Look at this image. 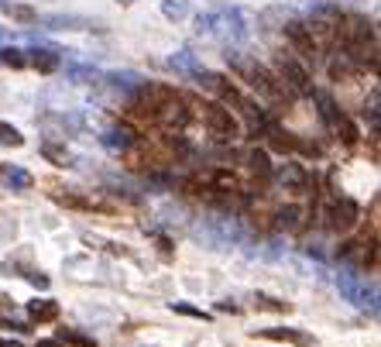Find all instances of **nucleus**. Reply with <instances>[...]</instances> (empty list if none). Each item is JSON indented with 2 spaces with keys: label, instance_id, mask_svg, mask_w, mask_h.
Segmentation results:
<instances>
[{
  "label": "nucleus",
  "instance_id": "obj_37",
  "mask_svg": "<svg viewBox=\"0 0 381 347\" xmlns=\"http://www.w3.org/2000/svg\"><path fill=\"white\" fill-rule=\"evenodd\" d=\"M117 4H124V7H131V4H138V0H117Z\"/></svg>",
  "mask_w": 381,
  "mask_h": 347
},
{
  "label": "nucleus",
  "instance_id": "obj_7",
  "mask_svg": "<svg viewBox=\"0 0 381 347\" xmlns=\"http://www.w3.org/2000/svg\"><path fill=\"white\" fill-rule=\"evenodd\" d=\"M327 220H330V231H337V234H351L357 224H361V207H357L351 196H337L333 207L327 210Z\"/></svg>",
  "mask_w": 381,
  "mask_h": 347
},
{
  "label": "nucleus",
  "instance_id": "obj_2",
  "mask_svg": "<svg viewBox=\"0 0 381 347\" xmlns=\"http://www.w3.org/2000/svg\"><path fill=\"white\" fill-rule=\"evenodd\" d=\"M227 66L241 76V80L251 86L254 93L261 97V100H268V104H285L292 93L285 90V83L268 69V66H261L254 55H244V52H237V49H227Z\"/></svg>",
  "mask_w": 381,
  "mask_h": 347
},
{
  "label": "nucleus",
  "instance_id": "obj_36",
  "mask_svg": "<svg viewBox=\"0 0 381 347\" xmlns=\"http://www.w3.org/2000/svg\"><path fill=\"white\" fill-rule=\"evenodd\" d=\"M0 347H25V344H18V341H11V337H0Z\"/></svg>",
  "mask_w": 381,
  "mask_h": 347
},
{
  "label": "nucleus",
  "instance_id": "obj_31",
  "mask_svg": "<svg viewBox=\"0 0 381 347\" xmlns=\"http://www.w3.org/2000/svg\"><path fill=\"white\" fill-rule=\"evenodd\" d=\"M172 310L176 313H182V317H196V320H210V313H203V310H196V306H189V303H172Z\"/></svg>",
  "mask_w": 381,
  "mask_h": 347
},
{
  "label": "nucleus",
  "instance_id": "obj_22",
  "mask_svg": "<svg viewBox=\"0 0 381 347\" xmlns=\"http://www.w3.org/2000/svg\"><path fill=\"white\" fill-rule=\"evenodd\" d=\"M303 217H306L303 207H282L279 210V227L282 231H299V227H303Z\"/></svg>",
  "mask_w": 381,
  "mask_h": 347
},
{
  "label": "nucleus",
  "instance_id": "obj_3",
  "mask_svg": "<svg viewBox=\"0 0 381 347\" xmlns=\"http://www.w3.org/2000/svg\"><path fill=\"white\" fill-rule=\"evenodd\" d=\"M337 289H340V296L351 303V306H357L361 313H378V286L375 282H368V275H361L357 268H340V275H337Z\"/></svg>",
  "mask_w": 381,
  "mask_h": 347
},
{
  "label": "nucleus",
  "instance_id": "obj_18",
  "mask_svg": "<svg viewBox=\"0 0 381 347\" xmlns=\"http://www.w3.org/2000/svg\"><path fill=\"white\" fill-rule=\"evenodd\" d=\"M103 80L110 83L114 90H121V93H134V90L145 83V76H141V73H131V69H121V73H107Z\"/></svg>",
  "mask_w": 381,
  "mask_h": 347
},
{
  "label": "nucleus",
  "instance_id": "obj_32",
  "mask_svg": "<svg viewBox=\"0 0 381 347\" xmlns=\"http://www.w3.org/2000/svg\"><path fill=\"white\" fill-rule=\"evenodd\" d=\"M25 279L31 282V286H35V289H49V286H52V279L45 275V272H28Z\"/></svg>",
  "mask_w": 381,
  "mask_h": 347
},
{
  "label": "nucleus",
  "instance_id": "obj_19",
  "mask_svg": "<svg viewBox=\"0 0 381 347\" xmlns=\"http://www.w3.org/2000/svg\"><path fill=\"white\" fill-rule=\"evenodd\" d=\"M55 337H59L66 347L69 344L73 347H97V337H93V334H83V330H76V327H62Z\"/></svg>",
  "mask_w": 381,
  "mask_h": 347
},
{
  "label": "nucleus",
  "instance_id": "obj_14",
  "mask_svg": "<svg viewBox=\"0 0 381 347\" xmlns=\"http://www.w3.org/2000/svg\"><path fill=\"white\" fill-rule=\"evenodd\" d=\"M309 97L316 100V107H320V117H323V124H327V128L333 131V128H337V121L344 117V110H340L337 104H333V97L327 93V90H313Z\"/></svg>",
  "mask_w": 381,
  "mask_h": 347
},
{
  "label": "nucleus",
  "instance_id": "obj_10",
  "mask_svg": "<svg viewBox=\"0 0 381 347\" xmlns=\"http://www.w3.org/2000/svg\"><path fill=\"white\" fill-rule=\"evenodd\" d=\"M272 179H275L285 193H296V196H303L306 189L313 186V176L306 172V165H299V162H285L279 169H272Z\"/></svg>",
  "mask_w": 381,
  "mask_h": 347
},
{
  "label": "nucleus",
  "instance_id": "obj_28",
  "mask_svg": "<svg viewBox=\"0 0 381 347\" xmlns=\"http://www.w3.org/2000/svg\"><path fill=\"white\" fill-rule=\"evenodd\" d=\"M0 62L4 66H11V69H25L28 66V59L21 49H0Z\"/></svg>",
  "mask_w": 381,
  "mask_h": 347
},
{
  "label": "nucleus",
  "instance_id": "obj_29",
  "mask_svg": "<svg viewBox=\"0 0 381 347\" xmlns=\"http://www.w3.org/2000/svg\"><path fill=\"white\" fill-rule=\"evenodd\" d=\"M292 7H299V11H306V14H313V11H323V7H330L333 0H289Z\"/></svg>",
  "mask_w": 381,
  "mask_h": 347
},
{
  "label": "nucleus",
  "instance_id": "obj_17",
  "mask_svg": "<svg viewBox=\"0 0 381 347\" xmlns=\"http://www.w3.org/2000/svg\"><path fill=\"white\" fill-rule=\"evenodd\" d=\"M28 55H31L28 62H31L38 73H45V76H49V73H59V66H62V55L52 52V49H31Z\"/></svg>",
  "mask_w": 381,
  "mask_h": 347
},
{
  "label": "nucleus",
  "instance_id": "obj_20",
  "mask_svg": "<svg viewBox=\"0 0 381 347\" xmlns=\"http://www.w3.org/2000/svg\"><path fill=\"white\" fill-rule=\"evenodd\" d=\"M45 25L52 28V31H59V28H86V31H100V21H90V18H73V14H59V18H45Z\"/></svg>",
  "mask_w": 381,
  "mask_h": 347
},
{
  "label": "nucleus",
  "instance_id": "obj_8",
  "mask_svg": "<svg viewBox=\"0 0 381 347\" xmlns=\"http://www.w3.org/2000/svg\"><path fill=\"white\" fill-rule=\"evenodd\" d=\"M337 258L344 262L347 268H357V272H364L368 265H375L378 262V241H351V244H344L340 251H337Z\"/></svg>",
  "mask_w": 381,
  "mask_h": 347
},
{
  "label": "nucleus",
  "instance_id": "obj_12",
  "mask_svg": "<svg viewBox=\"0 0 381 347\" xmlns=\"http://www.w3.org/2000/svg\"><path fill=\"white\" fill-rule=\"evenodd\" d=\"M254 337L279 341V344H292V347H313V334L299 330V327H261V330H254Z\"/></svg>",
  "mask_w": 381,
  "mask_h": 347
},
{
  "label": "nucleus",
  "instance_id": "obj_38",
  "mask_svg": "<svg viewBox=\"0 0 381 347\" xmlns=\"http://www.w3.org/2000/svg\"><path fill=\"white\" fill-rule=\"evenodd\" d=\"M0 42H4V28H0Z\"/></svg>",
  "mask_w": 381,
  "mask_h": 347
},
{
  "label": "nucleus",
  "instance_id": "obj_1",
  "mask_svg": "<svg viewBox=\"0 0 381 347\" xmlns=\"http://www.w3.org/2000/svg\"><path fill=\"white\" fill-rule=\"evenodd\" d=\"M196 35L220 45H241L251 38V18L241 7H213L196 18Z\"/></svg>",
  "mask_w": 381,
  "mask_h": 347
},
{
  "label": "nucleus",
  "instance_id": "obj_27",
  "mask_svg": "<svg viewBox=\"0 0 381 347\" xmlns=\"http://www.w3.org/2000/svg\"><path fill=\"white\" fill-rule=\"evenodd\" d=\"M42 155L52 162H59V165H69L73 162V155H69V148H59V145H52V141H45L42 145Z\"/></svg>",
  "mask_w": 381,
  "mask_h": 347
},
{
  "label": "nucleus",
  "instance_id": "obj_30",
  "mask_svg": "<svg viewBox=\"0 0 381 347\" xmlns=\"http://www.w3.org/2000/svg\"><path fill=\"white\" fill-rule=\"evenodd\" d=\"M261 310H275V313H285L289 310V303H282V299H272V296H261L258 293V299H254Z\"/></svg>",
  "mask_w": 381,
  "mask_h": 347
},
{
  "label": "nucleus",
  "instance_id": "obj_15",
  "mask_svg": "<svg viewBox=\"0 0 381 347\" xmlns=\"http://www.w3.org/2000/svg\"><path fill=\"white\" fill-rule=\"evenodd\" d=\"M244 165H248V172H251L254 179H272V159H268L265 148H251L244 155Z\"/></svg>",
  "mask_w": 381,
  "mask_h": 347
},
{
  "label": "nucleus",
  "instance_id": "obj_13",
  "mask_svg": "<svg viewBox=\"0 0 381 347\" xmlns=\"http://www.w3.org/2000/svg\"><path fill=\"white\" fill-rule=\"evenodd\" d=\"M0 186H7L11 193H28L35 186V176L21 165H0Z\"/></svg>",
  "mask_w": 381,
  "mask_h": 347
},
{
  "label": "nucleus",
  "instance_id": "obj_5",
  "mask_svg": "<svg viewBox=\"0 0 381 347\" xmlns=\"http://www.w3.org/2000/svg\"><path fill=\"white\" fill-rule=\"evenodd\" d=\"M176 97V90L172 86H165V83H155V80H145L134 93H131V110L134 114H141V117H158L162 114V107L169 104Z\"/></svg>",
  "mask_w": 381,
  "mask_h": 347
},
{
  "label": "nucleus",
  "instance_id": "obj_6",
  "mask_svg": "<svg viewBox=\"0 0 381 347\" xmlns=\"http://www.w3.org/2000/svg\"><path fill=\"white\" fill-rule=\"evenodd\" d=\"M275 66H279V80L285 83V90H289L292 97H309V93H313L309 69H306L296 55H285V52H282L279 59H275Z\"/></svg>",
  "mask_w": 381,
  "mask_h": 347
},
{
  "label": "nucleus",
  "instance_id": "obj_4",
  "mask_svg": "<svg viewBox=\"0 0 381 347\" xmlns=\"http://www.w3.org/2000/svg\"><path fill=\"white\" fill-rule=\"evenodd\" d=\"M189 100V107H196L200 114V121L206 124V131L213 141H220V145H234L237 138H241V124H237V117L230 114L224 104H210V100H193V97H186Z\"/></svg>",
  "mask_w": 381,
  "mask_h": 347
},
{
  "label": "nucleus",
  "instance_id": "obj_9",
  "mask_svg": "<svg viewBox=\"0 0 381 347\" xmlns=\"http://www.w3.org/2000/svg\"><path fill=\"white\" fill-rule=\"evenodd\" d=\"M282 31H285L289 45L296 49L292 55H303L306 62H316L320 59V45H316V38L309 35V28L303 21H282Z\"/></svg>",
  "mask_w": 381,
  "mask_h": 347
},
{
  "label": "nucleus",
  "instance_id": "obj_16",
  "mask_svg": "<svg viewBox=\"0 0 381 347\" xmlns=\"http://www.w3.org/2000/svg\"><path fill=\"white\" fill-rule=\"evenodd\" d=\"M28 317L35 323H55L59 320V303L55 299H31L28 303Z\"/></svg>",
  "mask_w": 381,
  "mask_h": 347
},
{
  "label": "nucleus",
  "instance_id": "obj_33",
  "mask_svg": "<svg viewBox=\"0 0 381 347\" xmlns=\"http://www.w3.org/2000/svg\"><path fill=\"white\" fill-rule=\"evenodd\" d=\"M4 330H14V334H28V327H25V323H18V320H4Z\"/></svg>",
  "mask_w": 381,
  "mask_h": 347
},
{
  "label": "nucleus",
  "instance_id": "obj_11",
  "mask_svg": "<svg viewBox=\"0 0 381 347\" xmlns=\"http://www.w3.org/2000/svg\"><path fill=\"white\" fill-rule=\"evenodd\" d=\"M100 145L110 152V155H127L134 145H138V131L131 128V124H110V128H103L100 134Z\"/></svg>",
  "mask_w": 381,
  "mask_h": 347
},
{
  "label": "nucleus",
  "instance_id": "obj_35",
  "mask_svg": "<svg viewBox=\"0 0 381 347\" xmlns=\"http://www.w3.org/2000/svg\"><path fill=\"white\" fill-rule=\"evenodd\" d=\"M35 347H66V344H62L59 337H49V341H38V344H35Z\"/></svg>",
  "mask_w": 381,
  "mask_h": 347
},
{
  "label": "nucleus",
  "instance_id": "obj_26",
  "mask_svg": "<svg viewBox=\"0 0 381 347\" xmlns=\"http://www.w3.org/2000/svg\"><path fill=\"white\" fill-rule=\"evenodd\" d=\"M55 203L73 207V210H93V200H83V196H76V193H55Z\"/></svg>",
  "mask_w": 381,
  "mask_h": 347
},
{
  "label": "nucleus",
  "instance_id": "obj_24",
  "mask_svg": "<svg viewBox=\"0 0 381 347\" xmlns=\"http://www.w3.org/2000/svg\"><path fill=\"white\" fill-rule=\"evenodd\" d=\"M0 145H4V148H21V145H25V134L18 131L14 124L0 121Z\"/></svg>",
  "mask_w": 381,
  "mask_h": 347
},
{
  "label": "nucleus",
  "instance_id": "obj_21",
  "mask_svg": "<svg viewBox=\"0 0 381 347\" xmlns=\"http://www.w3.org/2000/svg\"><path fill=\"white\" fill-rule=\"evenodd\" d=\"M169 66H172L176 73H182V76H193V73L200 69V55H193V52H176L172 59H169Z\"/></svg>",
  "mask_w": 381,
  "mask_h": 347
},
{
  "label": "nucleus",
  "instance_id": "obj_25",
  "mask_svg": "<svg viewBox=\"0 0 381 347\" xmlns=\"http://www.w3.org/2000/svg\"><path fill=\"white\" fill-rule=\"evenodd\" d=\"M69 80L73 83H83V86H90V83H100L103 76L93 69V66H69Z\"/></svg>",
  "mask_w": 381,
  "mask_h": 347
},
{
  "label": "nucleus",
  "instance_id": "obj_34",
  "mask_svg": "<svg viewBox=\"0 0 381 347\" xmlns=\"http://www.w3.org/2000/svg\"><path fill=\"white\" fill-rule=\"evenodd\" d=\"M11 310H14V299L7 293H0V313H11Z\"/></svg>",
  "mask_w": 381,
  "mask_h": 347
},
{
  "label": "nucleus",
  "instance_id": "obj_23",
  "mask_svg": "<svg viewBox=\"0 0 381 347\" xmlns=\"http://www.w3.org/2000/svg\"><path fill=\"white\" fill-rule=\"evenodd\" d=\"M162 14L169 21H186L189 18V0H162Z\"/></svg>",
  "mask_w": 381,
  "mask_h": 347
}]
</instances>
